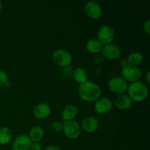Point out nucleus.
Returning a JSON list of instances; mask_svg holds the SVG:
<instances>
[{"mask_svg": "<svg viewBox=\"0 0 150 150\" xmlns=\"http://www.w3.org/2000/svg\"><path fill=\"white\" fill-rule=\"evenodd\" d=\"M78 92L79 97L83 101L87 103H94L100 98L102 91L100 87L95 82L87 81L79 85Z\"/></svg>", "mask_w": 150, "mask_h": 150, "instance_id": "obj_1", "label": "nucleus"}, {"mask_svg": "<svg viewBox=\"0 0 150 150\" xmlns=\"http://www.w3.org/2000/svg\"><path fill=\"white\" fill-rule=\"evenodd\" d=\"M127 92L130 99L137 103L145 100L148 96L147 86L144 83L141 81H136L128 85Z\"/></svg>", "mask_w": 150, "mask_h": 150, "instance_id": "obj_2", "label": "nucleus"}, {"mask_svg": "<svg viewBox=\"0 0 150 150\" xmlns=\"http://www.w3.org/2000/svg\"><path fill=\"white\" fill-rule=\"evenodd\" d=\"M52 59L57 66L66 67L70 66L73 62V56L70 51L65 49H57L53 53Z\"/></svg>", "mask_w": 150, "mask_h": 150, "instance_id": "obj_3", "label": "nucleus"}, {"mask_svg": "<svg viewBox=\"0 0 150 150\" xmlns=\"http://www.w3.org/2000/svg\"><path fill=\"white\" fill-rule=\"evenodd\" d=\"M62 131L67 139L75 140L81 136V128L78 122L76 120H72L63 122Z\"/></svg>", "mask_w": 150, "mask_h": 150, "instance_id": "obj_4", "label": "nucleus"}, {"mask_svg": "<svg viewBox=\"0 0 150 150\" xmlns=\"http://www.w3.org/2000/svg\"><path fill=\"white\" fill-rule=\"evenodd\" d=\"M122 76L126 81L131 83L139 81L142 76V73L139 67L126 64L122 69Z\"/></svg>", "mask_w": 150, "mask_h": 150, "instance_id": "obj_5", "label": "nucleus"}, {"mask_svg": "<svg viewBox=\"0 0 150 150\" xmlns=\"http://www.w3.org/2000/svg\"><path fill=\"white\" fill-rule=\"evenodd\" d=\"M98 40L103 45H106L112 43L115 38V32L111 26L104 25L101 26L98 32Z\"/></svg>", "mask_w": 150, "mask_h": 150, "instance_id": "obj_6", "label": "nucleus"}, {"mask_svg": "<svg viewBox=\"0 0 150 150\" xmlns=\"http://www.w3.org/2000/svg\"><path fill=\"white\" fill-rule=\"evenodd\" d=\"M108 88L114 93L119 95H123L127 92L128 83L122 77L115 76L111 79L108 82Z\"/></svg>", "mask_w": 150, "mask_h": 150, "instance_id": "obj_7", "label": "nucleus"}, {"mask_svg": "<svg viewBox=\"0 0 150 150\" xmlns=\"http://www.w3.org/2000/svg\"><path fill=\"white\" fill-rule=\"evenodd\" d=\"M101 53L108 60H117L120 58L122 54L121 48L116 44L111 43L108 45H103Z\"/></svg>", "mask_w": 150, "mask_h": 150, "instance_id": "obj_8", "label": "nucleus"}, {"mask_svg": "<svg viewBox=\"0 0 150 150\" xmlns=\"http://www.w3.org/2000/svg\"><path fill=\"white\" fill-rule=\"evenodd\" d=\"M84 12L86 16L91 19L96 20L102 16L103 10L98 2L94 1H88L84 5Z\"/></svg>", "mask_w": 150, "mask_h": 150, "instance_id": "obj_9", "label": "nucleus"}, {"mask_svg": "<svg viewBox=\"0 0 150 150\" xmlns=\"http://www.w3.org/2000/svg\"><path fill=\"white\" fill-rule=\"evenodd\" d=\"M32 142L26 134L19 135L15 139L12 144L13 150H29Z\"/></svg>", "mask_w": 150, "mask_h": 150, "instance_id": "obj_10", "label": "nucleus"}, {"mask_svg": "<svg viewBox=\"0 0 150 150\" xmlns=\"http://www.w3.org/2000/svg\"><path fill=\"white\" fill-rule=\"evenodd\" d=\"M95 103V111L99 114H108L113 108L112 101L108 98H99Z\"/></svg>", "mask_w": 150, "mask_h": 150, "instance_id": "obj_11", "label": "nucleus"}, {"mask_svg": "<svg viewBox=\"0 0 150 150\" xmlns=\"http://www.w3.org/2000/svg\"><path fill=\"white\" fill-rule=\"evenodd\" d=\"M100 127L99 120L94 117H87L81 122V128L87 133H92L96 132Z\"/></svg>", "mask_w": 150, "mask_h": 150, "instance_id": "obj_12", "label": "nucleus"}, {"mask_svg": "<svg viewBox=\"0 0 150 150\" xmlns=\"http://www.w3.org/2000/svg\"><path fill=\"white\" fill-rule=\"evenodd\" d=\"M33 115L38 120H45L49 117L51 114V108L48 104L41 103L35 105L33 108Z\"/></svg>", "mask_w": 150, "mask_h": 150, "instance_id": "obj_13", "label": "nucleus"}, {"mask_svg": "<svg viewBox=\"0 0 150 150\" xmlns=\"http://www.w3.org/2000/svg\"><path fill=\"white\" fill-rule=\"evenodd\" d=\"M133 105V100L127 95L123 94L117 96L115 100V106L121 111H127Z\"/></svg>", "mask_w": 150, "mask_h": 150, "instance_id": "obj_14", "label": "nucleus"}, {"mask_svg": "<svg viewBox=\"0 0 150 150\" xmlns=\"http://www.w3.org/2000/svg\"><path fill=\"white\" fill-rule=\"evenodd\" d=\"M79 114V108L73 104L66 105L62 112V118L64 122L74 120Z\"/></svg>", "mask_w": 150, "mask_h": 150, "instance_id": "obj_15", "label": "nucleus"}, {"mask_svg": "<svg viewBox=\"0 0 150 150\" xmlns=\"http://www.w3.org/2000/svg\"><path fill=\"white\" fill-rule=\"evenodd\" d=\"M44 135H45L44 129L40 125H35L30 129L28 136L32 142L40 143V142L43 139Z\"/></svg>", "mask_w": 150, "mask_h": 150, "instance_id": "obj_16", "label": "nucleus"}, {"mask_svg": "<svg viewBox=\"0 0 150 150\" xmlns=\"http://www.w3.org/2000/svg\"><path fill=\"white\" fill-rule=\"evenodd\" d=\"M73 78L79 85L88 81V74L83 67H76L73 72Z\"/></svg>", "mask_w": 150, "mask_h": 150, "instance_id": "obj_17", "label": "nucleus"}, {"mask_svg": "<svg viewBox=\"0 0 150 150\" xmlns=\"http://www.w3.org/2000/svg\"><path fill=\"white\" fill-rule=\"evenodd\" d=\"M103 45L97 39H90L86 42V48L89 53L92 54H96L100 53Z\"/></svg>", "mask_w": 150, "mask_h": 150, "instance_id": "obj_18", "label": "nucleus"}, {"mask_svg": "<svg viewBox=\"0 0 150 150\" xmlns=\"http://www.w3.org/2000/svg\"><path fill=\"white\" fill-rule=\"evenodd\" d=\"M144 61V56L142 53L135 51L131 53L128 56L127 59V64L130 65L135 66V67H139V65L142 64Z\"/></svg>", "mask_w": 150, "mask_h": 150, "instance_id": "obj_19", "label": "nucleus"}, {"mask_svg": "<svg viewBox=\"0 0 150 150\" xmlns=\"http://www.w3.org/2000/svg\"><path fill=\"white\" fill-rule=\"evenodd\" d=\"M13 133L8 127H0V145H6L10 142Z\"/></svg>", "mask_w": 150, "mask_h": 150, "instance_id": "obj_20", "label": "nucleus"}, {"mask_svg": "<svg viewBox=\"0 0 150 150\" xmlns=\"http://www.w3.org/2000/svg\"><path fill=\"white\" fill-rule=\"evenodd\" d=\"M51 128L54 131L57 132H61L62 131L63 128V123L60 121H54L52 122V125H51Z\"/></svg>", "mask_w": 150, "mask_h": 150, "instance_id": "obj_21", "label": "nucleus"}, {"mask_svg": "<svg viewBox=\"0 0 150 150\" xmlns=\"http://www.w3.org/2000/svg\"><path fill=\"white\" fill-rule=\"evenodd\" d=\"M9 81L8 75L7 74L5 71L0 69V86L1 85H4L7 83Z\"/></svg>", "mask_w": 150, "mask_h": 150, "instance_id": "obj_22", "label": "nucleus"}, {"mask_svg": "<svg viewBox=\"0 0 150 150\" xmlns=\"http://www.w3.org/2000/svg\"><path fill=\"white\" fill-rule=\"evenodd\" d=\"M105 57H103V55L102 54V53H98V54H95V57H94V62H95L96 64H100L105 60Z\"/></svg>", "mask_w": 150, "mask_h": 150, "instance_id": "obj_23", "label": "nucleus"}, {"mask_svg": "<svg viewBox=\"0 0 150 150\" xmlns=\"http://www.w3.org/2000/svg\"><path fill=\"white\" fill-rule=\"evenodd\" d=\"M30 150H42V146L38 142H32Z\"/></svg>", "mask_w": 150, "mask_h": 150, "instance_id": "obj_24", "label": "nucleus"}, {"mask_svg": "<svg viewBox=\"0 0 150 150\" xmlns=\"http://www.w3.org/2000/svg\"><path fill=\"white\" fill-rule=\"evenodd\" d=\"M144 30L146 32L147 35H149L150 34V20L148 19V20L146 21V22L144 24Z\"/></svg>", "mask_w": 150, "mask_h": 150, "instance_id": "obj_25", "label": "nucleus"}, {"mask_svg": "<svg viewBox=\"0 0 150 150\" xmlns=\"http://www.w3.org/2000/svg\"><path fill=\"white\" fill-rule=\"evenodd\" d=\"M45 150H62L59 146H55V145H50L48 147L45 148Z\"/></svg>", "mask_w": 150, "mask_h": 150, "instance_id": "obj_26", "label": "nucleus"}, {"mask_svg": "<svg viewBox=\"0 0 150 150\" xmlns=\"http://www.w3.org/2000/svg\"><path fill=\"white\" fill-rule=\"evenodd\" d=\"M149 78H150V73H149V71H148L147 73H146V81L148 83H150Z\"/></svg>", "mask_w": 150, "mask_h": 150, "instance_id": "obj_27", "label": "nucleus"}, {"mask_svg": "<svg viewBox=\"0 0 150 150\" xmlns=\"http://www.w3.org/2000/svg\"><path fill=\"white\" fill-rule=\"evenodd\" d=\"M1 9H2V2L0 1V12H1Z\"/></svg>", "mask_w": 150, "mask_h": 150, "instance_id": "obj_28", "label": "nucleus"}]
</instances>
